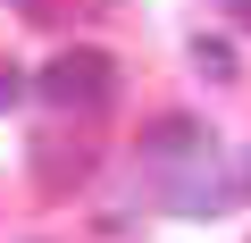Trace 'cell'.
I'll list each match as a JSON object with an SVG mask.
<instances>
[{
	"label": "cell",
	"mask_w": 251,
	"mask_h": 243,
	"mask_svg": "<svg viewBox=\"0 0 251 243\" xmlns=\"http://www.w3.org/2000/svg\"><path fill=\"white\" fill-rule=\"evenodd\" d=\"M134 151H143V168H168V160H193V151H209V126H201V117H151Z\"/></svg>",
	"instance_id": "cell-3"
},
{
	"label": "cell",
	"mask_w": 251,
	"mask_h": 243,
	"mask_svg": "<svg viewBox=\"0 0 251 243\" xmlns=\"http://www.w3.org/2000/svg\"><path fill=\"white\" fill-rule=\"evenodd\" d=\"M193 67H201V76H234V51H226V42H209V34H201V42H193Z\"/></svg>",
	"instance_id": "cell-6"
},
{
	"label": "cell",
	"mask_w": 251,
	"mask_h": 243,
	"mask_svg": "<svg viewBox=\"0 0 251 243\" xmlns=\"http://www.w3.org/2000/svg\"><path fill=\"white\" fill-rule=\"evenodd\" d=\"M34 92H42L59 117H100V109L117 101V59L92 51V42H75V51H59V59L34 76Z\"/></svg>",
	"instance_id": "cell-1"
},
{
	"label": "cell",
	"mask_w": 251,
	"mask_h": 243,
	"mask_svg": "<svg viewBox=\"0 0 251 243\" xmlns=\"http://www.w3.org/2000/svg\"><path fill=\"white\" fill-rule=\"evenodd\" d=\"M25 26H75V17H100L109 0H9Z\"/></svg>",
	"instance_id": "cell-5"
},
{
	"label": "cell",
	"mask_w": 251,
	"mask_h": 243,
	"mask_svg": "<svg viewBox=\"0 0 251 243\" xmlns=\"http://www.w3.org/2000/svg\"><path fill=\"white\" fill-rule=\"evenodd\" d=\"M226 17H234V26H251V0H226Z\"/></svg>",
	"instance_id": "cell-8"
},
{
	"label": "cell",
	"mask_w": 251,
	"mask_h": 243,
	"mask_svg": "<svg viewBox=\"0 0 251 243\" xmlns=\"http://www.w3.org/2000/svg\"><path fill=\"white\" fill-rule=\"evenodd\" d=\"M159 201H168L176 218H209V210H226V201H234V176H226L218 143L193 151V160H168V168H159Z\"/></svg>",
	"instance_id": "cell-2"
},
{
	"label": "cell",
	"mask_w": 251,
	"mask_h": 243,
	"mask_svg": "<svg viewBox=\"0 0 251 243\" xmlns=\"http://www.w3.org/2000/svg\"><path fill=\"white\" fill-rule=\"evenodd\" d=\"M84 168H92L84 151H67V143H34V176H42V193H67Z\"/></svg>",
	"instance_id": "cell-4"
},
{
	"label": "cell",
	"mask_w": 251,
	"mask_h": 243,
	"mask_svg": "<svg viewBox=\"0 0 251 243\" xmlns=\"http://www.w3.org/2000/svg\"><path fill=\"white\" fill-rule=\"evenodd\" d=\"M25 92H34V84H25V76H17V67H9V59H0V109H17V101H25Z\"/></svg>",
	"instance_id": "cell-7"
}]
</instances>
